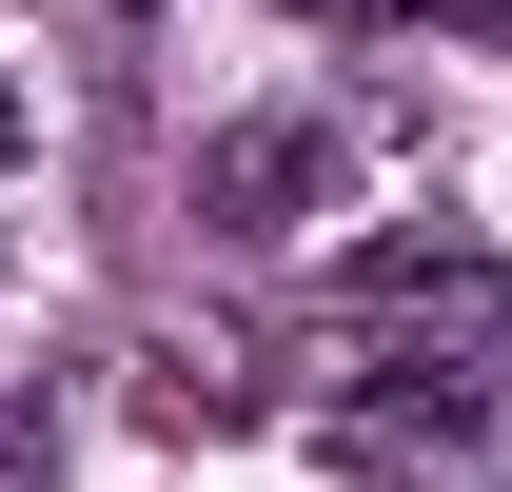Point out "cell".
<instances>
[{"label": "cell", "mask_w": 512, "mask_h": 492, "mask_svg": "<svg viewBox=\"0 0 512 492\" xmlns=\"http://www.w3.org/2000/svg\"><path fill=\"white\" fill-rule=\"evenodd\" d=\"M296 178H316V138H296V119H256V138H217V197H237V217H256V197H296Z\"/></svg>", "instance_id": "6da1fadb"}, {"label": "cell", "mask_w": 512, "mask_h": 492, "mask_svg": "<svg viewBox=\"0 0 512 492\" xmlns=\"http://www.w3.org/2000/svg\"><path fill=\"white\" fill-rule=\"evenodd\" d=\"M0 492H60V414L40 394H0Z\"/></svg>", "instance_id": "7a4b0ae2"}]
</instances>
